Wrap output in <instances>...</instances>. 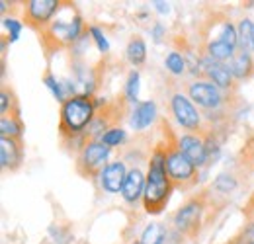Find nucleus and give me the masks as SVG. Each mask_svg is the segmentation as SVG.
I'll return each mask as SVG.
<instances>
[{
	"label": "nucleus",
	"mask_w": 254,
	"mask_h": 244,
	"mask_svg": "<svg viewBox=\"0 0 254 244\" xmlns=\"http://www.w3.org/2000/svg\"><path fill=\"white\" fill-rule=\"evenodd\" d=\"M164 158H166L164 149H157L151 156L147 185H145V193H143V205H145V211L149 215L162 213L164 207L168 205V199H170L172 189H174V183L170 182V178L166 174Z\"/></svg>",
	"instance_id": "1"
},
{
	"label": "nucleus",
	"mask_w": 254,
	"mask_h": 244,
	"mask_svg": "<svg viewBox=\"0 0 254 244\" xmlns=\"http://www.w3.org/2000/svg\"><path fill=\"white\" fill-rule=\"evenodd\" d=\"M96 118V106L88 96H72L61 106L59 133L63 139L82 137Z\"/></svg>",
	"instance_id": "2"
},
{
	"label": "nucleus",
	"mask_w": 254,
	"mask_h": 244,
	"mask_svg": "<svg viewBox=\"0 0 254 244\" xmlns=\"http://www.w3.org/2000/svg\"><path fill=\"white\" fill-rule=\"evenodd\" d=\"M82 31V20L78 14L70 16L68 20H55L41 31V41L49 51L63 49L72 45Z\"/></svg>",
	"instance_id": "3"
},
{
	"label": "nucleus",
	"mask_w": 254,
	"mask_h": 244,
	"mask_svg": "<svg viewBox=\"0 0 254 244\" xmlns=\"http://www.w3.org/2000/svg\"><path fill=\"white\" fill-rule=\"evenodd\" d=\"M164 166H166V174L170 182L174 183V187H188L197 180V166L178 147L166 149Z\"/></svg>",
	"instance_id": "4"
},
{
	"label": "nucleus",
	"mask_w": 254,
	"mask_h": 244,
	"mask_svg": "<svg viewBox=\"0 0 254 244\" xmlns=\"http://www.w3.org/2000/svg\"><path fill=\"white\" fill-rule=\"evenodd\" d=\"M110 156V147H106L102 141H92L80 147V153L76 156V170L84 178H96L102 174V170L108 166L106 160Z\"/></svg>",
	"instance_id": "5"
},
{
	"label": "nucleus",
	"mask_w": 254,
	"mask_h": 244,
	"mask_svg": "<svg viewBox=\"0 0 254 244\" xmlns=\"http://www.w3.org/2000/svg\"><path fill=\"white\" fill-rule=\"evenodd\" d=\"M59 0H28L24 6V20L32 30L43 31L53 22L51 18L59 12Z\"/></svg>",
	"instance_id": "6"
},
{
	"label": "nucleus",
	"mask_w": 254,
	"mask_h": 244,
	"mask_svg": "<svg viewBox=\"0 0 254 244\" xmlns=\"http://www.w3.org/2000/svg\"><path fill=\"white\" fill-rule=\"evenodd\" d=\"M203 199L201 197H193L190 199L184 207H180L174 213V227L178 233L188 235V237H195L201 229V217H203Z\"/></svg>",
	"instance_id": "7"
},
{
	"label": "nucleus",
	"mask_w": 254,
	"mask_h": 244,
	"mask_svg": "<svg viewBox=\"0 0 254 244\" xmlns=\"http://www.w3.org/2000/svg\"><path fill=\"white\" fill-rule=\"evenodd\" d=\"M170 108H172V114L176 118V122L180 123L184 129L188 131H197L199 125H201V120H199V114L193 106L188 96L176 92L172 98H170Z\"/></svg>",
	"instance_id": "8"
},
{
	"label": "nucleus",
	"mask_w": 254,
	"mask_h": 244,
	"mask_svg": "<svg viewBox=\"0 0 254 244\" xmlns=\"http://www.w3.org/2000/svg\"><path fill=\"white\" fill-rule=\"evenodd\" d=\"M188 98L203 110H217L223 104L221 88L211 82H191L188 86Z\"/></svg>",
	"instance_id": "9"
},
{
	"label": "nucleus",
	"mask_w": 254,
	"mask_h": 244,
	"mask_svg": "<svg viewBox=\"0 0 254 244\" xmlns=\"http://www.w3.org/2000/svg\"><path fill=\"white\" fill-rule=\"evenodd\" d=\"M199 68H201V74L207 78V82L215 84L217 88L221 90H231L233 88V74L229 72L227 64L223 62H217L213 59H209L207 55L199 59Z\"/></svg>",
	"instance_id": "10"
},
{
	"label": "nucleus",
	"mask_w": 254,
	"mask_h": 244,
	"mask_svg": "<svg viewBox=\"0 0 254 244\" xmlns=\"http://www.w3.org/2000/svg\"><path fill=\"white\" fill-rule=\"evenodd\" d=\"M24 162V147L20 139L0 137V164L4 170H18Z\"/></svg>",
	"instance_id": "11"
},
{
	"label": "nucleus",
	"mask_w": 254,
	"mask_h": 244,
	"mask_svg": "<svg viewBox=\"0 0 254 244\" xmlns=\"http://www.w3.org/2000/svg\"><path fill=\"white\" fill-rule=\"evenodd\" d=\"M176 147L186 154L195 166H203L207 162V158H209L205 141L201 137H197V135H182L178 139V145Z\"/></svg>",
	"instance_id": "12"
},
{
	"label": "nucleus",
	"mask_w": 254,
	"mask_h": 244,
	"mask_svg": "<svg viewBox=\"0 0 254 244\" xmlns=\"http://www.w3.org/2000/svg\"><path fill=\"white\" fill-rule=\"evenodd\" d=\"M126 178H127L126 164L118 160V162H110V164L102 170V174H100V183H102L104 191H108V193H118V191H122V187H124V183H126Z\"/></svg>",
	"instance_id": "13"
},
{
	"label": "nucleus",
	"mask_w": 254,
	"mask_h": 244,
	"mask_svg": "<svg viewBox=\"0 0 254 244\" xmlns=\"http://www.w3.org/2000/svg\"><path fill=\"white\" fill-rule=\"evenodd\" d=\"M145 185H147L145 174H143L139 168H131V170L127 172L126 183H124V187H122L124 199H126L127 203H137V201L143 197V193H145Z\"/></svg>",
	"instance_id": "14"
},
{
	"label": "nucleus",
	"mask_w": 254,
	"mask_h": 244,
	"mask_svg": "<svg viewBox=\"0 0 254 244\" xmlns=\"http://www.w3.org/2000/svg\"><path fill=\"white\" fill-rule=\"evenodd\" d=\"M227 68H229V72L233 74V78H237V80H247V78H251L254 74V61H253V57H251V53H245V51L237 53V55L229 61Z\"/></svg>",
	"instance_id": "15"
},
{
	"label": "nucleus",
	"mask_w": 254,
	"mask_h": 244,
	"mask_svg": "<svg viewBox=\"0 0 254 244\" xmlns=\"http://www.w3.org/2000/svg\"><path fill=\"white\" fill-rule=\"evenodd\" d=\"M155 116H157V106H155V102H141V104L133 110L131 125H133L137 131H143V129H147L151 123L155 122Z\"/></svg>",
	"instance_id": "16"
},
{
	"label": "nucleus",
	"mask_w": 254,
	"mask_h": 244,
	"mask_svg": "<svg viewBox=\"0 0 254 244\" xmlns=\"http://www.w3.org/2000/svg\"><path fill=\"white\" fill-rule=\"evenodd\" d=\"M239 45L245 53H253L254 51V22L245 18L239 24Z\"/></svg>",
	"instance_id": "17"
},
{
	"label": "nucleus",
	"mask_w": 254,
	"mask_h": 244,
	"mask_svg": "<svg viewBox=\"0 0 254 244\" xmlns=\"http://www.w3.org/2000/svg\"><path fill=\"white\" fill-rule=\"evenodd\" d=\"M22 133H24V125L20 122L18 114L14 116H4L0 120V135L2 137H12V139H20L22 141Z\"/></svg>",
	"instance_id": "18"
},
{
	"label": "nucleus",
	"mask_w": 254,
	"mask_h": 244,
	"mask_svg": "<svg viewBox=\"0 0 254 244\" xmlns=\"http://www.w3.org/2000/svg\"><path fill=\"white\" fill-rule=\"evenodd\" d=\"M166 241V229L160 223H151L139 237V244H164Z\"/></svg>",
	"instance_id": "19"
},
{
	"label": "nucleus",
	"mask_w": 254,
	"mask_h": 244,
	"mask_svg": "<svg viewBox=\"0 0 254 244\" xmlns=\"http://www.w3.org/2000/svg\"><path fill=\"white\" fill-rule=\"evenodd\" d=\"M127 59L135 66L145 62V59H147V45H145V41L141 37H131V41L127 45Z\"/></svg>",
	"instance_id": "20"
},
{
	"label": "nucleus",
	"mask_w": 254,
	"mask_h": 244,
	"mask_svg": "<svg viewBox=\"0 0 254 244\" xmlns=\"http://www.w3.org/2000/svg\"><path fill=\"white\" fill-rule=\"evenodd\" d=\"M126 139V131L122 129V127H112V129H108L106 133H104V137L100 139L106 147H118V145H122V141Z\"/></svg>",
	"instance_id": "21"
},
{
	"label": "nucleus",
	"mask_w": 254,
	"mask_h": 244,
	"mask_svg": "<svg viewBox=\"0 0 254 244\" xmlns=\"http://www.w3.org/2000/svg\"><path fill=\"white\" fill-rule=\"evenodd\" d=\"M12 106L16 108L14 92L8 90V88L4 86L2 92H0V114H2V118H4V116H8V112H10V116H14V114H12Z\"/></svg>",
	"instance_id": "22"
},
{
	"label": "nucleus",
	"mask_w": 254,
	"mask_h": 244,
	"mask_svg": "<svg viewBox=\"0 0 254 244\" xmlns=\"http://www.w3.org/2000/svg\"><path fill=\"white\" fill-rule=\"evenodd\" d=\"M164 64H166V68H168L172 74H182V72H184V66H186L184 57H182L180 53H176V51L168 53V57H166Z\"/></svg>",
	"instance_id": "23"
},
{
	"label": "nucleus",
	"mask_w": 254,
	"mask_h": 244,
	"mask_svg": "<svg viewBox=\"0 0 254 244\" xmlns=\"http://www.w3.org/2000/svg\"><path fill=\"white\" fill-rule=\"evenodd\" d=\"M235 187H237V180L231 174H219L213 182V189H217L221 193H231Z\"/></svg>",
	"instance_id": "24"
},
{
	"label": "nucleus",
	"mask_w": 254,
	"mask_h": 244,
	"mask_svg": "<svg viewBox=\"0 0 254 244\" xmlns=\"http://www.w3.org/2000/svg\"><path fill=\"white\" fill-rule=\"evenodd\" d=\"M126 94L129 102H137V96H139V72L137 70H131L127 76Z\"/></svg>",
	"instance_id": "25"
},
{
	"label": "nucleus",
	"mask_w": 254,
	"mask_h": 244,
	"mask_svg": "<svg viewBox=\"0 0 254 244\" xmlns=\"http://www.w3.org/2000/svg\"><path fill=\"white\" fill-rule=\"evenodd\" d=\"M231 244H254V221H249L241 233L231 241Z\"/></svg>",
	"instance_id": "26"
},
{
	"label": "nucleus",
	"mask_w": 254,
	"mask_h": 244,
	"mask_svg": "<svg viewBox=\"0 0 254 244\" xmlns=\"http://www.w3.org/2000/svg\"><path fill=\"white\" fill-rule=\"evenodd\" d=\"M43 82H45V86L49 88V90L53 92V96L59 100V102H66V98H64V92H63V86H61V82H57V78L53 76V74H45V78H43Z\"/></svg>",
	"instance_id": "27"
},
{
	"label": "nucleus",
	"mask_w": 254,
	"mask_h": 244,
	"mask_svg": "<svg viewBox=\"0 0 254 244\" xmlns=\"http://www.w3.org/2000/svg\"><path fill=\"white\" fill-rule=\"evenodd\" d=\"M4 26L10 33V41H16L20 37V31H22V24L14 18H4Z\"/></svg>",
	"instance_id": "28"
},
{
	"label": "nucleus",
	"mask_w": 254,
	"mask_h": 244,
	"mask_svg": "<svg viewBox=\"0 0 254 244\" xmlns=\"http://www.w3.org/2000/svg\"><path fill=\"white\" fill-rule=\"evenodd\" d=\"M90 33H92V39L96 41V45H98V49L102 51V53H106V51H110V43H108V39L104 37V33L98 30V28H90Z\"/></svg>",
	"instance_id": "29"
},
{
	"label": "nucleus",
	"mask_w": 254,
	"mask_h": 244,
	"mask_svg": "<svg viewBox=\"0 0 254 244\" xmlns=\"http://www.w3.org/2000/svg\"><path fill=\"white\" fill-rule=\"evenodd\" d=\"M245 215H247L249 221H254V195L251 197V201L247 203V207H245Z\"/></svg>",
	"instance_id": "30"
},
{
	"label": "nucleus",
	"mask_w": 254,
	"mask_h": 244,
	"mask_svg": "<svg viewBox=\"0 0 254 244\" xmlns=\"http://www.w3.org/2000/svg\"><path fill=\"white\" fill-rule=\"evenodd\" d=\"M155 8L159 10V12H168V6H166V2H155Z\"/></svg>",
	"instance_id": "31"
},
{
	"label": "nucleus",
	"mask_w": 254,
	"mask_h": 244,
	"mask_svg": "<svg viewBox=\"0 0 254 244\" xmlns=\"http://www.w3.org/2000/svg\"><path fill=\"white\" fill-rule=\"evenodd\" d=\"M191 244H197V243H191Z\"/></svg>",
	"instance_id": "32"
},
{
	"label": "nucleus",
	"mask_w": 254,
	"mask_h": 244,
	"mask_svg": "<svg viewBox=\"0 0 254 244\" xmlns=\"http://www.w3.org/2000/svg\"><path fill=\"white\" fill-rule=\"evenodd\" d=\"M135 244H139V243H135Z\"/></svg>",
	"instance_id": "33"
}]
</instances>
